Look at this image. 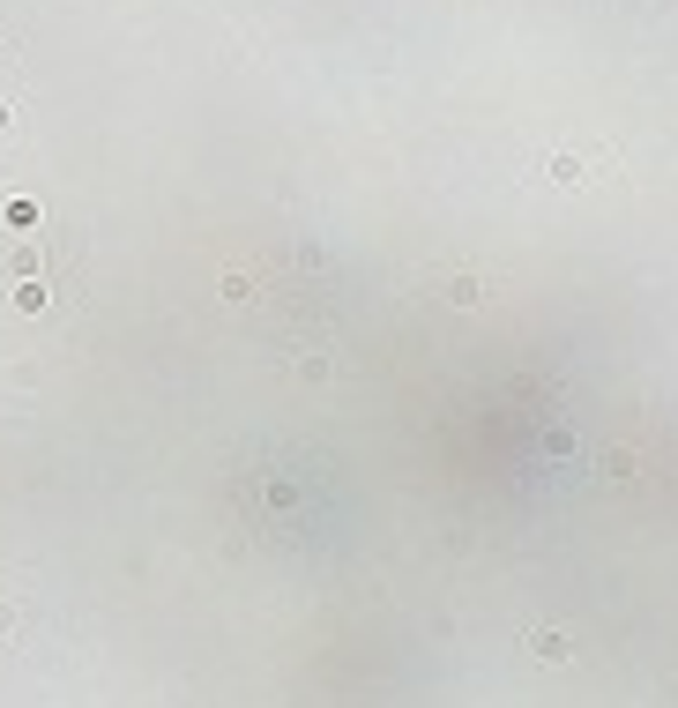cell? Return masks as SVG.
I'll list each match as a JSON object with an SVG mask.
<instances>
[{
    "label": "cell",
    "mask_w": 678,
    "mask_h": 708,
    "mask_svg": "<svg viewBox=\"0 0 678 708\" xmlns=\"http://www.w3.org/2000/svg\"><path fill=\"white\" fill-rule=\"evenodd\" d=\"M597 172H611V149H597V142L589 149H551V157H544V179H551V187H567V194L589 187Z\"/></svg>",
    "instance_id": "cell-1"
},
{
    "label": "cell",
    "mask_w": 678,
    "mask_h": 708,
    "mask_svg": "<svg viewBox=\"0 0 678 708\" xmlns=\"http://www.w3.org/2000/svg\"><path fill=\"white\" fill-rule=\"evenodd\" d=\"M530 649H537V664H567V656H574V634H567V627H537Z\"/></svg>",
    "instance_id": "cell-2"
},
{
    "label": "cell",
    "mask_w": 678,
    "mask_h": 708,
    "mask_svg": "<svg viewBox=\"0 0 678 708\" xmlns=\"http://www.w3.org/2000/svg\"><path fill=\"white\" fill-rule=\"evenodd\" d=\"M60 291H68V284H8V306H15V314H45Z\"/></svg>",
    "instance_id": "cell-3"
},
{
    "label": "cell",
    "mask_w": 678,
    "mask_h": 708,
    "mask_svg": "<svg viewBox=\"0 0 678 708\" xmlns=\"http://www.w3.org/2000/svg\"><path fill=\"white\" fill-rule=\"evenodd\" d=\"M15 619H23V604H15V597H0V641L15 634Z\"/></svg>",
    "instance_id": "cell-4"
},
{
    "label": "cell",
    "mask_w": 678,
    "mask_h": 708,
    "mask_svg": "<svg viewBox=\"0 0 678 708\" xmlns=\"http://www.w3.org/2000/svg\"><path fill=\"white\" fill-rule=\"evenodd\" d=\"M0 127H15V112H8V98H0Z\"/></svg>",
    "instance_id": "cell-5"
},
{
    "label": "cell",
    "mask_w": 678,
    "mask_h": 708,
    "mask_svg": "<svg viewBox=\"0 0 678 708\" xmlns=\"http://www.w3.org/2000/svg\"><path fill=\"white\" fill-rule=\"evenodd\" d=\"M0 68H8V45H0Z\"/></svg>",
    "instance_id": "cell-6"
}]
</instances>
